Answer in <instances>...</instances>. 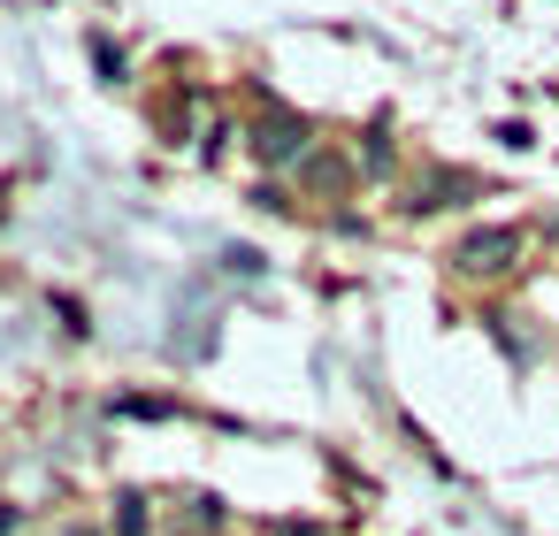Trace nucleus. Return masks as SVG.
<instances>
[{
  "mask_svg": "<svg viewBox=\"0 0 559 536\" xmlns=\"http://www.w3.org/2000/svg\"><path fill=\"white\" fill-rule=\"evenodd\" d=\"M253 154H261V162H299V154H307V123L269 116V123H261V139H253Z\"/></svg>",
  "mask_w": 559,
  "mask_h": 536,
  "instance_id": "nucleus-2",
  "label": "nucleus"
},
{
  "mask_svg": "<svg viewBox=\"0 0 559 536\" xmlns=\"http://www.w3.org/2000/svg\"><path fill=\"white\" fill-rule=\"evenodd\" d=\"M307 177H314V184H345V169H337L330 154H314V162H307Z\"/></svg>",
  "mask_w": 559,
  "mask_h": 536,
  "instance_id": "nucleus-5",
  "label": "nucleus"
},
{
  "mask_svg": "<svg viewBox=\"0 0 559 536\" xmlns=\"http://www.w3.org/2000/svg\"><path fill=\"white\" fill-rule=\"evenodd\" d=\"M62 536H93V528H62Z\"/></svg>",
  "mask_w": 559,
  "mask_h": 536,
  "instance_id": "nucleus-6",
  "label": "nucleus"
},
{
  "mask_svg": "<svg viewBox=\"0 0 559 536\" xmlns=\"http://www.w3.org/2000/svg\"><path fill=\"white\" fill-rule=\"evenodd\" d=\"M513 253H521V230H475V238L460 246V269H467V276H506Z\"/></svg>",
  "mask_w": 559,
  "mask_h": 536,
  "instance_id": "nucleus-1",
  "label": "nucleus"
},
{
  "mask_svg": "<svg viewBox=\"0 0 559 536\" xmlns=\"http://www.w3.org/2000/svg\"><path fill=\"white\" fill-rule=\"evenodd\" d=\"M116 528H123V536H146V498H139V490L116 498Z\"/></svg>",
  "mask_w": 559,
  "mask_h": 536,
  "instance_id": "nucleus-3",
  "label": "nucleus"
},
{
  "mask_svg": "<svg viewBox=\"0 0 559 536\" xmlns=\"http://www.w3.org/2000/svg\"><path fill=\"white\" fill-rule=\"evenodd\" d=\"M93 62H100V78H123V55H116L108 39H93Z\"/></svg>",
  "mask_w": 559,
  "mask_h": 536,
  "instance_id": "nucleus-4",
  "label": "nucleus"
}]
</instances>
